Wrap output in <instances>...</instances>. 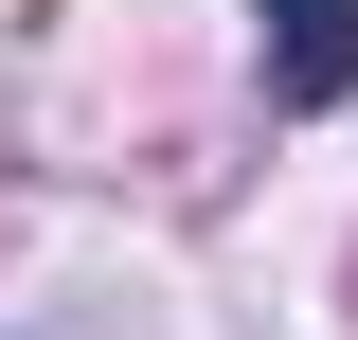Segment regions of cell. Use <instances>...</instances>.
Listing matches in <instances>:
<instances>
[{"label":"cell","instance_id":"obj_1","mask_svg":"<svg viewBox=\"0 0 358 340\" xmlns=\"http://www.w3.org/2000/svg\"><path fill=\"white\" fill-rule=\"evenodd\" d=\"M251 36H268V90L287 108H341L358 90V0H251Z\"/></svg>","mask_w":358,"mask_h":340}]
</instances>
